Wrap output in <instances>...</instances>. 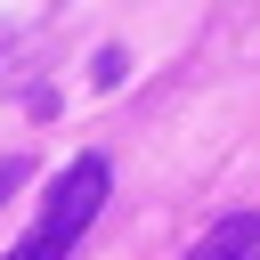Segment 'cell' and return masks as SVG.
<instances>
[{"label":"cell","mask_w":260,"mask_h":260,"mask_svg":"<svg viewBox=\"0 0 260 260\" xmlns=\"http://www.w3.org/2000/svg\"><path fill=\"white\" fill-rule=\"evenodd\" d=\"M98 203H106V154H81V162L57 179V195H49L41 228H32L8 260H65V252H73V236L98 219Z\"/></svg>","instance_id":"1"},{"label":"cell","mask_w":260,"mask_h":260,"mask_svg":"<svg viewBox=\"0 0 260 260\" xmlns=\"http://www.w3.org/2000/svg\"><path fill=\"white\" fill-rule=\"evenodd\" d=\"M187 260H260V211H228Z\"/></svg>","instance_id":"2"},{"label":"cell","mask_w":260,"mask_h":260,"mask_svg":"<svg viewBox=\"0 0 260 260\" xmlns=\"http://www.w3.org/2000/svg\"><path fill=\"white\" fill-rule=\"evenodd\" d=\"M24 179H32V162H24V154H8V162H0V203H8V195H16Z\"/></svg>","instance_id":"3"}]
</instances>
